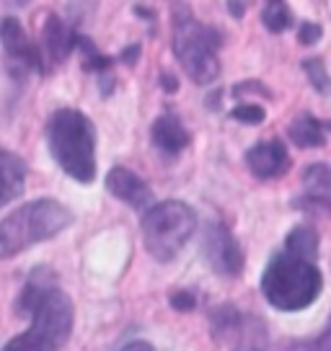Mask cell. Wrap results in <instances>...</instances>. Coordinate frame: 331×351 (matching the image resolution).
I'll return each instance as SVG.
<instances>
[{"label": "cell", "instance_id": "cell-1", "mask_svg": "<svg viewBox=\"0 0 331 351\" xmlns=\"http://www.w3.org/2000/svg\"><path fill=\"white\" fill-rule=\"evenodd\" d=\"M21 313H29L32 326L29 330L11 339L3 351H60L73 333V302L62 289L55 287L32 285L21 295Z\"/></svg>", "mask_w": 331, "mask_h": 351}, {"label": "cell", "instance_id": "cell-2", "mask_svg": "<svg viewBox=\"0 0 331 351\" xmlns=\"http://www.w3.org/2000/svg\"><path fill=\"white\" fill-rule=\"evenodd\" d=\"M47 143L70 178L80 184L96 178V130L83 111L57 109L47 124Z\"/></svg>", "mask_w": 331, "mask_h": 351}, {"label": "cell", "instance_id": "cell-3", "mask_svg": "<svg viewBox=\"0 0 331 351\" xmlns=\"http://www.w3.org/2000/svg\"><path fill=\"white\" fill-rule=\"evenodd\" d=\"M323 276L319 266L308 258H298L293 253H277L266 263L262 276V292L266 302L282 313H298L310 307L321 295Z\"/></svg>", "mask_w": 331, "mask_h": 351}, {"label": "cell", "instance_id": "cell-4", "mask_svg": "<svg viewBox=\"0 0 331 351\" xmlns=\"http://www.w3.org/2000/svg\"><path fill=\"white\" fill-rule=\"evenodd\" d=\"M220 44L218 29L199 23L184 3L174 5V55L197 86H210L220 75Z\"/></svg>", "mask_w": 331, "mask_h": 351}, {"label": "cell", "instance_id": "cell-5", "mask_svg": "<svg viewBox=\"0 0 331 351\" xmlns=\"http://www.w3.org/2000/svg\"><path fill=\"white\" fill-rule=\"evenodd\" d=\"M70 222V209L55 199H36L32 204H23L0 222V253L16 256L36 243L60 235Z\"/></svg>", "mask_w": 331, "mask_h": 351}, {"label": "cell", "instance_id": "cell-6", "mask_svg": "<svg viewBox=\"0 0 331 351\" xmlns=\"http://www.w3.org/2000/svg\"><path fill=\"white\" fill-rule=\"evenodd\" d=\"M140 228L145 251L161 263L174 261L197 230V212L176 199L161 202L145 209Z\"/></svg>", "mask_w": 331, "mask_h": 351}, {"label": "cell", "instance_id": "cell-7", "mask_svg": "<svg viewBox=\"0 0 331 351\" xmlns=\"http://www.w3.org/2000/svg\"><path fill=\"white\" fill-rule=\"evenodd\" d=\"M210 328L215 341L228 351H266L269 330L254 313H241L233 305L210 310Z\"/></svg>", "mask_w": 331, "mask_h": 351}, {"label": "cell", "instance_id": "cell-8", "mask_svg": "<svg viewBox=\"0 0 331 351\" xmlns=\"http://www.w3.org/2000/svg\"><path fill=\"white\" fill-rule=\"evenodd\" d=\"M202 251L205 258L215 269V274L220 276H238L243 271V251L238 241L233 238V232L222 225V222H210L205 228V238H202Z\"/></svg>", "mask_w": 331, "mask_h": 351}, {"label": "cell", "instance_id": "cell-9", "mask_svg": "<svg viewBox=\"0 0 331 351\" xmlns=\"http://www.w3.org/2000/svg\"><path fill=\"white\" fill-rule=\"evenodd\" d=\"M0 42L5 47V55H8L16 70H23V73L26 70H42V55L32 44V39L26 36L19 19L8 16V19L0 21Z\"/></svg>", "mask_w": 331, "mask_h": 351}, {"label": "cell", "instance_id": "cell-10", "mask_svg": "<svg viewBox=\"0 0 331 351\" xmlns=\"http://www.w3.org/2000/svg\"><path fill=\"white\" fill-rule=\"evenodd\" d=\"M246 165H249V171L256 178L272 181V178H279V176H285L290 171V153H287L285 145L279 140L259 143L246 153Z\"/></svg>", "mask_w": 331, "mask_h": 351}, {"label": "cell", "instance_id": "cell-11", "mask_svg": "<svg viewBox=\"0 0 331 351\" xmlns=\"http://www.w3.org/2000/svg\"><path fill=\"white\" fill-rule=\"evenodd\" d=\"M106 189L111 191V197H117L119 202L130 204L135 209H148L153 207V191L145 184L140 176L130 171V168H111L109 176H106Z\"/></svg>", "mask_w": 331, "mask_h": 351}, {"label": "cell", "instance_id": "cell-12", "mask_svg": "<svg viewBox=\"0 0 331 351\" xmlns=\"http://www.w3.org/2000/svg\"><path fill=\"white\" fill-rule=\"evenodd\" d=\"M23 184H26V163L11 150H0V207L21 197Z\"/></svg>", "mask_w": 331, "mask_h": 351}, {"label": "cell", "instance_id": "cell-13", "mask_svg": "<svg viewBox=\"0 0 331 351\" xmlns=\"http://www.w3.org/2000/svg\"><path fill=\"white\" fill-rule=\"evenodd\" d=\"M78 44V34L62 23L60 16H49L45 23V52L49 62H62Z\"/></svg>", "mask_w": 331, "mask_h": 351}, {"label": "cell", "instance_id": "cell-14", "mask_svg": "<svg viewBox=\"0 0 331 351\" xmlns=\"http://www.w3.org/2000/svg\"><path fill=\"white\" fill-rule=\"evenodd\" d=\"M153 143L158 150L168 155H179L189 145V132L174 114H163L153 124Z\"/></svg>", "mask_w": 331, "mask_h": 351}, {"label": "cell", "instance_id": "cell-15", "mask_svg": "<svg viewBox=\"0 0 331 351\" xmlns=\"http://www.w3.org/2000/svg\"><path fill=\"white\" fill-rule=\"evenodd\" d=\"M306 204L308 207H331V165L313 163L303 171Z\"/></svg>", "mask_w": 331, "mask_h": 351}, {"label": "cell", "instance_id": "cell-16", "mask_svg": "<svg viewBox=\"0 0 331 351\" xmlns=\"http://www.w3.org/2000/svg\"><path fill=\"white\" fill-rule=\"evenodd\" d=\"M290 140L298 145V147H321L326 143V134H323V124L310 114H303L298 119L290 124Z\"/></svg>", "mask_w": 331, "mask_h": 351}, {"label": "cell", "instance_id": "cell-17", "mask_svg": "<svg viewBox=\"0 0 331 351\" xmlns=\"http://www.w3.org/2000/svg\"><path fill=\"white\" fill-rule=\"evenodd\" d=\"M285 248H287V253H293V256H298V258L316 261V256H319V235H316V230L308 228V225H298L295 230L287 235Z\"/></svg>", "mask_w": 331, "mask_h": 351}, {"label": "cell", "instance_id": "cell-18", "mask_svg": "<svg viewBox=\"0 0 331 351\" xmlns=\"http://www.w3.org/2000/svg\"><path fill=\"white\" fill-rule=\"evenodd\" d=\"M262 21H264V26L269 29V32H285L287 26H290V21H293V13H290V8H287L285 0H266L264 5V13H262Z\"/></svg>", "mask_w": 331, "mask_h": 351}, {"label": "cell", "instance_id": "cell-19", "mask_svg": "<svg viewBox=\"0 0 331 351\" xmlns=\"http://www.w3.org/2000/svg\"><path fill=\"white\" fill-rule=\"evenodd\" d=\"M303 73L310 80V88H316L321 96H326L331 90V75L326 73V67H323V60H319V57L306 60L303 62Z\"/></svg>", "mask_w": 331, "mask_h": 351}, {"label": "cell", "instance_id": "cell-20", "mask_svg": "<svg viewBox=\"0 0 331 351\" xmlns=\"http://www.w3.org/2000/svg\"><path fill=\"white\" fill-rule=\"evenodd\" d=\"M282 351H331V320L326 323V328L321 330L316 339L293 341V343H287Z\"/></svg>", "mask_w": 331, "mask_h": 351}, {"label": "cell", "instance_id": "cell-21", "mask_svg": "<svg viewBox=\"0 0 331 351\" xmlns=\"http://www.w3.org/2000/svg\"><path fill=\"white\" fill-rule=\"evenodd\" d=\"M231 114H233V119L243 121V124H262L266 117V111L262 109V106H256V104H238Z\"/></svg>", "mask_w": 331, "mask_h": 351}, {"label": "cell", "instance_id": "cell-22", "mask_svg": "<svg viewBox=\"0 0 331 351\" xmlns=\"http://www.w3.org/2000/svg\"><path fill=\"white\" fill-rule=\"evenodd\" d=\"M321 39V26L319 23H303L298 32V42L303 47H310V44H316Z\"/></svg>", "mask_w": 331, "mask_h": 351}, {"label": "cell", "instance_id": "cell-23", "mask_svg": "<svg viewBox=\"0 0 331 351\" xmlns=\"http://www.w3.org/2000/svg\"><path fill=\"white\" fill-rule=\"evenodd\" d=\"M194 305H197V300H194V295H189V292H176V295L171 297V307L179 310V313L194 310Z\"/></svg>", "mask_w": 331, "mask_h": 351}, {"label": "cell", "instance_id": "cell-24", "mask_svg": "<svg viewBox=\"0 0 331 351\" xmlns=\"http://www.w3.org/2000/svg\"><path fill=\"white\" fill-rule=\"evenodd\" d=\"M91 8H93V0H70V13L76 16L78 21H80Z\"/></svg>", "mask_w": 331, "mask_h": 351}, {"label": "cell", "instance_id": "cell-25", "mask_svg": "<svg viewBox=\"0 0 331 351\" xmlns=\"http://www.w3.org/2000/svg\"><path fill=\"white\" fill-rule=\"evenodd\" d=\"M137 55H140V47H137V44H133L127 52H122V62H127V65H135V62H137Z\"/></svg>", "mask_w": 331, "mask_h": 351}, {"label": "cell", "instance_id": "cell-26", "mask_svg": "<svg viewBox=\"0 0 331 351\" xmlns=\"http://www.w3.org/2000/svg\"><path fill=\"white\" fill-rule=\"evenodd\" d=\"M122 351H155V349L148 343V341H130Z\"/></svg>", "mask_w": 331, "mask_h": 351}, {"label": "cell", "instance_id": "cell-27", "mask_svg": "<svg viewBox=\"0 0 331 351\" xmlns=\"http://www.w3.org/2000/svg\"><path fill=\"white\" fill-rule=\"evenodd\" d=\"M161 83H163V88H166V90H168V93H174V90H176V88H179L176 77L171 75V73H163V75H161Z\"/></svg>", "mask_w": 331, "mask_h": 351}, {"label": "cell", "instance_id": "cell-28", "mask_svg": "<svg viewBox=\"0 0 331 351\" xmlns=\"http://www.w3.org/2000/svg\"><path fill=\"white\" fill-rule=\"evenodd\" d=\"M228 5H231V11L236 19H241L243 16V5H241V0H228Z\"/></svg>", "mask_w": 331, "mask_h": 351}, {"label": "cell", "instance_id": "cell-29", "mask_svg": "<svg viewBox=\"0 0 331 351\" xmlns=\"http://www.w3.org/2000/svg\"><path fill=\"white\" fill-rule=\"evenodd\" d=\"M29 0H13V5H26Z\"/></svg>", "mask_w": 331, "mask_h": 351}]
</instances>
